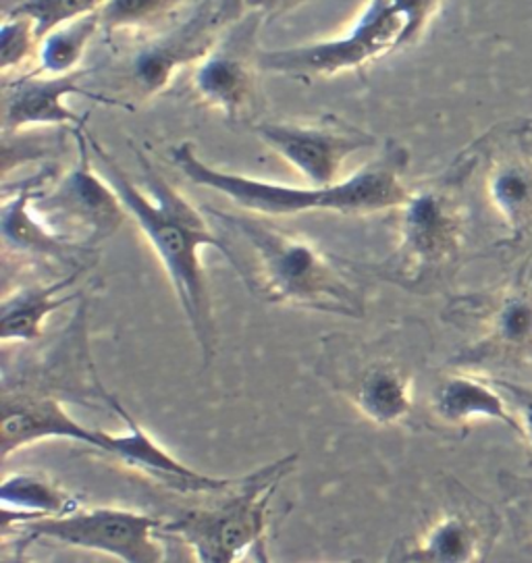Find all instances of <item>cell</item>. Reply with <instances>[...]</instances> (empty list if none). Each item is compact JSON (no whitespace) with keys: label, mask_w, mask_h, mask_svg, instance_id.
Returning <instances> with one entry per match:
<instances>
[{"label":"cell","mask_w":532,"mask_h":563,"mask_svg":"<svg viewBox=\"0 0 532 563\" xmlns=\"http://www.w3.org/2000/svg\"><path fill=\"white\" fill-rule=\"evenodd\" d=\"M96 167L109 179L121 202L128 208L130 219L140 227L148 240L158 263L163 264L175 298L190 324L191 335L200 350L204 368H210L219 347L217 314L210 294L202 252L214 247L231 268L242 275L240 254L210 225L207 214L193 207L190 200L173 186L171 181L154 167L151 158L133 146L137 165L144 173L148 191L140 188L125 169L117 163L92 133H88Z\"/></svg>","instance_id":"cell-1"},{"label":"cell","mask_w":532,"mask_h":563,"mask_svg":"<svg viewBox=\"0 0 532 563\" xmlns=\"http://www.w3.org/2000/svg\"><path fill=\"white\" fill-rule=\"evenodd\" d=\"M0 399V450L4 462L13 453L40 441L63 439L86 445L96 453L119 462L121 466L146 476L154 485L169 488L179 495H212L235 483V478L210 476L179 462L175 455L154 441L148 431L113 394H107V406L119 413L128 424L125 434H111L102 429L86 427L65 410L60 397L21 383L2 380Z\"/></svg>","instance_id":"cell-2"},{"label":"cell","mask_w":532,"mask_h":563,"mask_svg":"<svg viewBox=\"0 0 532 563\" xmlns=\"http://www.w3.org/2000/svg\"><path fill=\"white\" fill-rule=\"evenodd\" d=\"M207 214L250 250L252 261L244 266L242 282L261 300L345 319L366 317V289L358 268H350L304 235L266 217L212 207Z\"/></svg>","instance_id":"cell-3"},{"label":"cell","mask_w":532,"mask_h":563,"mask_svg":"<svg viewBox=\"0 0 532 563\" xmlns=\"http://www.w3.org/2000/svg\"><path fill=\"white\" fill-rule=\"evenodd\" d=\"M171 163L193 186L217 191L244 212L266 219L306 212L375 214L401 207L410 191L403 181V173L408 169V151L396 142H387L379 158L326 188L287 186L212 167L198 156L191 142L173 146Z\"/></svg>","instance_id":"cell-4"},{"label":"cell","mask_w":532,"mask_h":563,"mask_svg":"<svg viewBox=\"0 0 532 563\" xmlns=\"http://www.w3.org/2000/svg\"><path fill=\"white\" fill-rule=\"evenodd\" d=\"M398 210V244L377 264L364 268L373 277L414 294L447 282L464 254L466 210L447 181L410 189Z\"/></svg>","instance_id":"cell-5"},{"label":"cell","mask_w":532,"mask_h":563,"mask_svg":"<svg viewBox=\"0 0 532 563\" xmlns=\"http://www.w3.org/2000/svg\"><path fill=\"white\" fill-rule=\"evenodd\" d=\"M296 464L298 453H289L235 478L217 499L165 518L163 532L188 544L200 563L244 562L265 539L270 501Z\"/></svg>","instance_id":"cell-6"},{"label":"cell","mask_w":532,"mask_h":563,"mask_svg":"<svg viewBox=\"0 0 532 563\" xmlns=\"http://www.w3.org/2000/svg\"><path fill=\"white\" fill-rule=\"evenodd\" d=\"M319 375L377 427L391 429L414 420V366L394 333L375 341L326 335Z\"/></svg>","instance_id":"cell-7"},{"label":"cell","mask_w":532,"mask_h":563,"mask_svg":"<svg viewBox=\"0 0 532 563\" xmlns=\"http://www.w3.org/2000/svg\"><path fill=\"white\" fill-rule=\"evenodd\" d=\"M420 38L398 0H368L356 23L340 38L263 51L258 63L266 74L314 81L362 71L380 58L412 48Z\"/></svg>","instance_id":"cell-8"},{"label":"cell","mask_w":532,"mask_h":563,"mask_svg":"<svg viewBox=\"0 0 532 563\" xmlns=\"http://www.w3.org/2000/svg\"><path fill=\"white\" fill-rule=\"evenodd\" d=\"M77 158L74 167L53 184L48 191L34 194L32 205L40 219L69 240L96 247L130 219L109 179L98 170L86 130H76Z\"/></svg>","instance_id":"cell-9"},{"label":"cell","mask_w":532,"mask_h":563,"mask_svg":"<svg viewBox=\"0 0 532 563\" xmlns=\"http://www.w3.org/2000/svg\"><path fill=\"white\" fill-rule=\"evenodd\" d=\"M165 518L125 507H79L71 514L15 526L2 532H21L32 541L95 551L121 563H163Z\"/></svg>","instance_id":"cell-10"},{"label":"cell","mask_w":532,"mask_h":563,"mask_svg":"<svg viewBox=\"0 0 532 563\" xmlns=\"http://www.w3.org/2000/svg\"><path fill=\"white\" fill-rule=\"evenodd\" d=\"M501 526L494 507L452 478L445 501L419 532L394 544L387 563H485Z\"/></svg>","instance_id":"cell-11"},{"label":"cell","mask_w":532,"mask_h":563,"mask_svg":"<svg viewBox=\"0 0 532 563\" xmlns=\"http://www.w3.org/2000/svg\"><path fill=\"white\" fill-rule=\"evenodd\" d=\"M462 327L475 329L476 339L457 354L456 368L480 371L532 362V296L506 289L480 298H462L452 308Z\"/></svg>","instance_id":"cell-12"},{"label":"cell","mask_w":532,"mask_h":563,"mask_svg":"<svg viewBox=\"0 0 532 563\" xmlns=\"http://www.w3.org/2000/svg\"><path fill=\"white\" fill-rule=\"evenodd\" d=\"M265 20L246 13L229 25L207 57L196 65L193 90L198 98L229 121H244L256 111L261 53L258 32Z\"/></svg>","instance_id":"cell-13"},{"label":"cell","mask_w":532,"mask_h":563,"mask_svg":"<svg viewBox=\"0 0 532 563\" xmlns=\"http://www.w3.org/2000/svg\"><path fill=\"white\" fill-rule=\"evenodd\" d=\"M254 135L298 170L310 186L326 188L337 184L343 163L377 146V137L350 125L337 117H324L319 123L261 121L252 125Z\"/></svg>","instance_id":"cell-14"},{"label":"cell","mask_w":532,"mask_h":563,"mask_svg":"<svg viewBox=\"0 0 532 563\" xmlns=\"http://www.w3.org/2000/svg\"><path fill=\"white\" fill-rule=\"evenodd\" d=\"M57 181V169L44 167L27 181L9 188L2 186L0 207V235L4 258H15L34 264H58L71 268H88L86 254L95 247L79 244L65 235H58L40 219L32 205L34 194Z\"/></svg>","instance_id":"cell-15"},{"label":"cell","mask_w":532,"mask_h":563,"mask_svg":"<svg viewBox=\"0 0 532 563\" xmlns=\"http://www.w3.org/2000/svg\"><path fill=\"white\" fill-rule=\"evenodd\" d=\"M95 69H77L69 76H44L27 74L15 77L2 86V135L25 132L42 125H65L86 130V117L69 107L71 96H84L109 107H123V102L96 95L81 86V81Z\"/></svg>","instance_id":"cell-16"},{"label":"cell","mask_w":532,"mask_h":563,"mask_svg":"<svg viewBox=\"0 0 532 563\" xmlns=\"http://www.w3.org/2000/svg\"><path fill=\"white\" fill-rule=\"evenodd\" d=\"M225 32L214 20L212 0H202L188 20L153 40L133 58V81L144 96L160 95L181 67L200 63Z\"/></svg>","instance_id":"cell-17"},{"label":"cell","mask_w":532,"mask_h":563,"mask_svg":"<svg viewBox=\"0 0 532 563\" xmlns=\"http://www.w3.org/2000/svg\"><path fill=\"white\" fill-rule=\"evenodd\" d=\"M426 410L433 424L445 431L464 432L478 420H497L522 437L510 397L495 378L478 376L475 371L457 368L437 378L429 394Z\"/></svg>","instance_id":"cell-18"},{"label":"cell","mask_w":532,"mask_h":563,"mask_svg":"<svg viewBox=\"0 0 532 563\" xmlns=\"http://www.w3.org/2000/svg\"><path fill=\"white\" fill-rule=\"evenodd\" d=\"M86 268L67 273L63 279L51 283L21 285L4 294L0 306V339L9 343H34L44 335V324L51 314L63 306L79 301L84 294H67L81 277Z\"/></svg>","instance_id":"cell-19"},{"label":"cell","mask_w":532,"mask_h":563,"mask_svg":"<svg viewBox=\"0 0 532 563\" xmlns=\"http://www.w3.org/2000/svg\"><path fill=\"white\" fill-rule=\"evenodd\" d=\"M2 530L71 514L81 507L79 497L42 472L20 470L7 474L0 485Z\"/></svg>","instance_id":"cell-20"},{"label":"cell","mask_w":532,"mask_h":563,"mask_svg":"<svg viewBox=\"0 0 532 563\" xmlns=\"http://www.w3.org/2000/svg\"><path fill=\"white\" fill-rule=\"evenodd\" d=\"M98 32H102L98 13L69 21L48 32L40 40L36 71L44 76H69L81 69V58Z\"/></svg>","instance_id":"cell-21"},{"label":"cell","mask_w":532,"mask_h":563,"mask_svg":"<svg viewBox=\"0 0 532 563\" xmlns=\"http://www.w3.org/2000/svg\"><path fill=\"white\" fill-rule=\"evenodd\" d=\"M489 200L510 229L532 223V163L512 158L491 170L487 181Z\"/></svg>","instance_id":"cell-22"},{"label":"cell","mask_w":532,"mask_h":563,"mask_svg":"<svg viewBox=\"0 0 532 563\" xmlns=\"http://www.w3.org/2000/svg\"><path fill=\"white\" fill-rule=\"evenodd\" d=\"M109 0H2V18H27L38 38L69 21L96 15Z\"/></svg>","instance_id":"cell-23"},{"label":"cell","mask_w":532,"mask_h":563,"mask_svg":"<svg viewBox=\"0 0 532 563\" xmlns=\"http://www.w3.org/2000/svg\"><path fill=\"white\" fill-rule=\"evenodd\" d=\"M188 0H109L98 13L107 36L123 30H140L175 13Z\"/></svg>","instance_id":"cell-24"},{"label":"cell","mask_w":532,"mask_h":563,"mask_svg":"<svg viewBox=\"0 0 532 563\" xmlns=\"http://www.w3.org/2000/svg\"><path fill=\"white\" fill-rule=\"evenodd\" d=\"M38 32L27 18H2L0 27V67L7 76L38 53Z\"/></svg>","instance_id":"cell-25"},{"label":"cell","mask_w":532,"mask_h":563,"mask_svg":"<svg viewBox=\"0 0 532 563\" xmlns=\"http://www.w3.org/2000/svg\"><path fill=\"white\" fill-rule=\"evenodd\" d=\"M508 518L512 522L518 541L532 551V483L520 481V485H510L506 499Z\"/></svg>","instance_id":"cell-26"},{"label":"cell","mask_w":532,"mask_h":563,"mask_svg":"<svg viewBox=\"0 0 532 563\" xmlns=\"http://www.w3.org/2000/svg\"><path fill=\"white\" fill-rule=\"evenodd\" d=\"M495 383L506 391L512 401L513 410L518 413L520 427H522V439L531 445L532 450V389L531 387H522V385H513L503 378H495Z\"/></svg>","instance_id":"cell-27"},{"label":"cell","mask_w":532,"mask_h":563,"mask_svg":"<svg viewBox=\"0 0 532 563\" xmlns=\"http://www.w3.org/2000/svg\"><path fill=\"white\" fill-rule=\"evenodd\" d=\"M312 0H247V13H258L265 23L286 18Z\"/></svg>","instance_id":"cell-28"},{"label":"cell","mask_w":532,"mask_h":563,"mask_svg":"<svg viewBox=\"0 0 532 563\" xmlns=\"http://www.w3.org/2000/svg\"><path fill=\"white\" fill-rule=\"evenodd\" d=\"M34 543L21 532H2V560L0 563H36L27 555V547Z\"/></svg>","instance_id":"cell-29"},{"label":"cell","mask_w":532,"mask_h":563,"mask_svg":"<svg viewBox=\"0 0 532 563\" xmlns=\"http://www.w3.org/2000/svg\"><path fill=\"white\" fill-rule=\"evenodd\" d=\"M212 9L219 27L228 30L229 25L246 15L247 0H212Z\"/></svg>","instance_id":"cell-30"},{"label":"cell","mask_w":532,"mask_h":563,"mask_svg":"<svg viewBox=\"0 0 532 563\" xmlns=\"http://www.w3.org/2000/svg\"><path fill=\"white\" fill-rule=\"evenodd\" d=\"M160 534H163V541H165V560H163V563H200L196 560V555L191 553L190 547L184 541H179L177 537H171V534H165V532H160Z\"/></svg>","instance_id":"cell-31"},{"label":"cell","mask_w":532,"mask_h":563,"mask_svg":"<svg viewBox=\"0 0 532 563\" xmlns=\"http://www.w3.org/2000/svg\"><path fill=\"white\" fill-rule=\"evenodd\" d=\"M250 560L252 563H273L270 555H268V547H266V537L261 539L258 543L254 544L252 553H250ZM347 563H364V562H347Z\"/></svg>","instance_id":"cell-32"}]
</instances>
